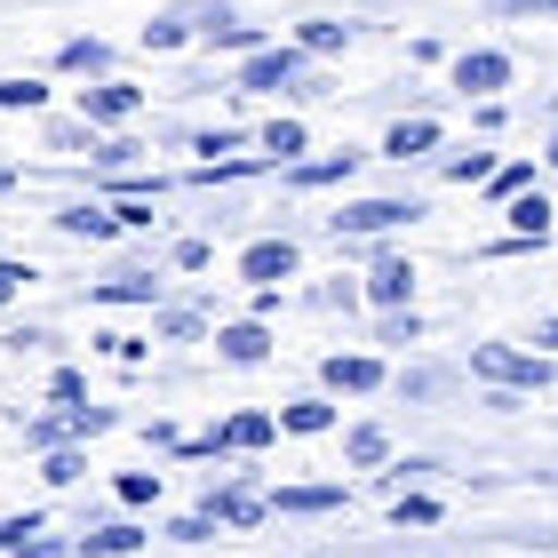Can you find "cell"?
Segmentation results:
<instances>
[{
    "mask_svg": "<svg viewBox=\"0 0 558 558\" xmlns=\"http://www.w3.org/2000/svg\"><path fill=\"white\" fill-rule=\"evenodd\" d=\"M502 216H511V240H550V199L543 192H511V199H502Z\"/></svg>",
    "mask_w": 558,
    "mask_h": 558,
    "instance_id": "7c38bea8",
    "label": "cell"
},
{
    "mask_svg": "<svg viewBox=\"0 0 558 558\" xmlns=\"http://www.w3.org/2000/svg\"><path fill=\"white\" fill-rule=\"evenodd\" d=\"M384 454H391V439H384V430H375V423H360V430H351V439H343V463H351V471H375V463H384Z\"/></svg>",
    "mask_w": 558,
    "mask_h": 558,
    "instance_id": "603a6c76",
    "label": "cell"
},
{
    "mask_svg": "<svg viewBox=\"0 0 558 558\" xmlns=\"http://www.w3.org/2000/svg\"><path fill=\"white\" fill-rule=\"evenodd\" d=\"M208 256H216L208 240H184V247H175V271H208Z\"/></svg>",
    "mask_w": 558,
    "mask_h": 558,
    "instance_id": "74e56055",
    "label": "cell"
},
{
    "mask_svg": "<svg viewBox=\"0 0 558 558\" xmlns=\"http://www.w3.org/2000/svg\"><path fill=\"white\" fill-rule=\"evenodd\" d=\"M81 550H88V558H136V550H144V526H129V519H120V526H88Z\"/></svg>",
    "mask_w": 558,
    "mask_h": 558,
    "instance_id": "5bb4252c",
    "label": "cell"
},
{
    "mask_svg": "<svg viewBox=\"0 0 558 558\" xmlns=\"http://www.w3.org/2000/svg\"><path fill=\"white\" fill-rule=\"evenodd\" d=\"M415 336H423L415 303H399V312H384V343H415Z\"/></svg>",
    "mask_w": 558,
    "mask_h": 558,
    "instance_id": "f1b7e54d",
    "label": "cell"
},
{
    "mask_svg": "<svg viewBox=\"0 0 558 558\" xmlns=\"http://www.w3.org/2000/svg\"><path fill=\"white\" fill-rule=\"evenodd\" d=\"M160 495V471H120V502H151Z\"/></svg>",
    "mask_w": 558,
    "mask_h": 558,
    "instance_id": "836d02e7",
    "label": "cell"
},
{
    "mask_svg": "<svg viewBox=\"0 0 558 558\" xmlns=\"http://www.w3.org/2000/svg\"><path fill=\"white\" fill-rule=\"evenodd\" d=\"M550 168H558V136H550Z\"/></svg>",
    "mask_w": 558,
    "mask_h": 558,
    "instance_id": "7bdbcfd3",
    "label": "cell"
},
{
    "mask_svg": "<svg viewBox=\"0 0 558 558\" xmlns=\"http://www.w3.org/2000/svg\"><path fill=\"white\" fill-rule=\"evenodd\" d=\"M271 430H279V415H256V408H247V415L223 423L208 447H216V454H256V447H271Z\"/></svg>",
    "mask_w": 558,
    "mask_h": 558,
    "instance_id": "30bf717a",
    "label": "cell"
},
{
    "mask_svg": "<svg viewBox=\"0 0 558 558\" xmlns=\"http://www.w3.org/2000/svg\"><path fill=\"white\" fill-rule=\"evenodd\" d=\"M96 303H160V279L151 271H112V279H96Z\"/></svg>",
    "mask_w": 558,
    "mask_h": 558,
    "instance_id": "2e32d148",
    "label": "cell"
},
{
    "mask_svg": "<svg viewBox=\"0 0 558 558\" xmlns=\"http://www.w3.org/2000/svg\"><path fill=\"white\" fill-rule=\"evenodd\" d=\"M454 88H463V96L511 88V57H502V48H471V57H454Z\"/></svg>",
    "mask_w": 558,
    "mask_h": 558,
    "instance_id": "5b68a950",
    "label": "cell"
},
{
    "mask_svg": "<svg viewBox=\"0 0 558 558\" xmlns=\"http://www.w3.org/2000/svg\"><path fill=\"white\" fill-rule=\"evenodd\" d=\"M48 391H57L64 408H81V399H88V384H81V375H72V367H57V375H48Z\"/></svg>",
    "mask_w": 558,
    "mask_h": 558,
    "instance_id": "e575fe53",
    "label": "cell"
},
{
    "mask_svg": "<svg viewBox=\"0 0 558 558\" xmlns=\"http://www.w3.org/2000/svg\"><path fill=\"white\" fill-rule=\"evenodd\" d=\"M192 40V24L184 16H160V24H144V48H184Z\"/></svg>",
    "mask_w": 558,
    "mask_h": 558,
    "instance_id": "4316f807",
    "label": "cell"
},
{
    "mask_svg": "<svg viewBox=\"0 0 558 558\" xmlns=\"http://www.w3.org/2000/svg\"><path fill=\"white\" fill-rule=\"evenodd\" d=\"M57 72H88V81H105V72H112V48L96 40V33H88V40H64V48H57Z\"/></svg>",
    "mask_w": 558,
    "mask_h": 558,
    "instance_id": "9a60e30c",
    "label": "cell"
},
{
    "mask_svg": "<svg viewBox=\"0 0 558 558\" xmlns=\"http://www.w3.org/2000/svg\"><path fill=\"white\" fill-rule=\"evenodd\" d=\"M415 216H423V199H351V208H336V240H384Z\"/></svg>",
    "mask_w": 558,
    "mask_h": 558,
    "instance_id": "3957f363",
    "label": "cell"
},
{
    "mask_svg": "<svg viewBox=\"0 0 558 558\" xmlns=\"http://www.w3.org/2000/svg\"><path fill=\"white\" fill-rule=\"evenodd\" d=\"M264 151H271L279 168H288L295 151H303V120H271V129H264Z\"/></svg>",
    "mask_w": 558,
    "mask_h": 558,
    "instance_id": "d4e9b609",
    "label": "cell"
},
{
    "mask_svg": "<svg viewBox=\"0 0 558 558\" xmlns=\"http://www.w3.org/2000/svg\"><path fill=\"white\" fill-rule=\"evenodd\" d=\"M295 264H303V247H295V240H256V247L240 256V271L256 279V288H279V279H295Z\"/></svg>",
    "mask_w": 558,
    "mask_h": 558,
    "instance_id": "52a82bcc",
    "label": "cell"
},
{
    "mask_svg": "<svg viewBox=\"0 0 558 558\" xmlns=\"http://www.w3.org/2000/svg\"><path fill=\"white\" fill-rule=\"evenodd\" d=\"M24 279H33V264H16V256H0V312L24 295Z\"/></svg>",
    "mask_w": 558,
    "mask_h": 558,
    "instance_id": "d6a6232c",
    "label": "cell"
},
{
    "mask_svg": "<svg viewBox=\"0 0 558 558\" xmlns=\"http://www.w3.org/2000/svg\"><path fill=\"white\" fill-rule=\"evenodd\" d=\"M168 535H175V543H208V535H216V519H208V511H199V519H175Z\"/></svg>",
    "mask_w": 558,
    "mask_h": 558,
    "instance_id": "8d00e7d4",
    "label": "cell"
},
{
    "mask_svg": "<svg viewBox=\"0 0 558 558\" xmlns=\"http://www.w3.org/2000/svg\"><path fill=\"white\" fill-rule=\"evenodd\" d=\"M208 519H223V526H256V519H264V495H256V487H223Z\"/></svg>",
    "mask_w": 558,
    "mask_h": 558,
    "instance_id": "44dd1931",
    "label": "cell"
},
{
    "mask_svg": "<svg viewBox=\"0 0 558 558\" xmlns=\"http://www.w3.org/2000/svg\"><path fill=\"white\" fill-rule=\"evenodd\" d=\"M319 57H303L295 40H264L256 57L240 64V88H256V96H319Z\"/></svg>",
    "mask_w": 558,
    "mask_h": 558,
    "instance_id": "6da1fadb",
    "label": "cell"
},
{
    "mask_svg": "<svg viewBox=\"0 0 558 558\" xmlns=\"http://www.w3.org/2000/svg\"><path fill=\"white\" fill-rule=\"evenodd\" d=\"M0 192H16V175H9V168H0Z\"/></svg>",
    "mask_w": 558,
    "mask_h": 558,
    "instance_id": "b9f144b4",
    "label": "cell"
},
{
    "mask_svg": "<svg viewBox=\"0 0 558 558\" xmlns=\"http://www.w3.org/2000/svg\"><path fill=\"white\" fill-rule=\"evenodd\" d=\"M535 343H543V360H550V351H558V319H543V327H535Z\"/></svg>",
    "mask_w": 558,
    "mask_h": 558,
    "instance_id": "60d3db41",
    "label": "cell"
},
{
    "mask_svg": "<svg viewBox=\"0 0 558 558\" xmlns=\"http://www.w3.org/2000/svg\"><path fill=\"white\" fill-rule=\"evenodd\" d=\"M487 151H463V160H447V184H487Z\"/></svg>",
    "mask_w": 558,
    "mask_h": 558,
    "instance_id": "4dcf8cb0",
    "label": "cell"
},
{
    "mask_svg": "<svg viewBox=\"0 0 558 558\" xmlns=\"http://www.w3.org/2000/svg\"><path fill=\"white\" fill-rule=\"evenodd\" d=\"M136 105H144V88H129V81H96V88H81V120H88V129H129Z\"/></svg>",
    "mask_w": 558,
    "mask_h": 558,
    "instance_id": "277c9868",
    "label": "cell"
},
{
    "mask_svg": "<svg viewBox=\"0 0 558 558\" xmlns=\"http://www.w3.org/2000/svg\"><path fill=\"white\" fill-rule=\"evenodd\" d=\"M40 96H48L40 81H0V112H33Z\"/></svg>",
    "mask_w": 558,
    "mask_h": 558,
    "instance_id": "83f0119b",
    "label": "cell"
},
{
    "mask_svg": "<svg viewBox=\"0 0 558 558\" xmlns=\"http://www.w3.org/2000/svg\"><path fill=\"white\" fill-rule=\"evenodd\" d=\"M16 558H72V543H64V535H40V526H33V535L16 543Z\"/></svg>",
    "mask_w": 558,
    "mask_h": 558,
    "instance_id": "1f68e13d",
    "label": "cell"
},
{
    "mask_svg": "<svg viewBox=\"0 0 558 558\" xmlns=\"http://www.w3.org/2000/svg\"><path fill=\"white\" fill-rule=\"evenodd\" d=\"M33 526H40V519H33V511H24V519H0V550H16V543H24V535H33Z\"/></svg>",
    "mask_w": 558,
    "mask_h": 558,
    "instance_id": "ab89813d",
    "label": "cell"
},
{
    "mask_svg": "<svg viewBox=\"0 0 558 558\" xmlns=\"http://www.w3.org/2000/svg\"><path fill=\"white\" fill-rule=\"evenodd\" d=\"M447 391H454L447 367H408V375H399V399H447Z\"/></svg>",
    "mask_w": 558,
    "mask_h": 558,
    "instance_id": "cb8c5ba5",
    "label": "cell"
},
{
    "mask_svg": "<svg viewBox=\"0 0 558 558\" xmlns=\"http://www.w3.org/2000/svg\"><path fill=\"white\" fill-rule=\"evenodd\" d=\"M430 144H439V120H399V129L384 136V151H391V160H423Z\"/></svg>",
    "mask_w": 558,
    "mask_h": 558,
    "instance_id": "ac0fdd59",
    "label": "cell"
},
{
    "mask_svg": "<svg viewBox=\"0 0 558 558\" xmlns=\"http://www.w3.org/2000/svg\"><path fill=\"white\" fill-rule=\"evenodd\" d=\"M279 430H303V439H312V430H336V408H327V399H288Z\"/></svg>",
    "mask_w": 558,
    "mask_h": 558,
    "instance_id": "ffe728a7",
    "label": "cell"
},
{
    "mask_svg": "<svg viewBox=\"0 0 558 558\" xmlns=\"http://www.w3.org/2000/svg\"><path fill=\"white\" fill-rule=\"evenodd\" d=\"M319 375H327V391H343V399L384 391V360H367V351H336V360H327Z\"/></svg>",
    "mask_w": 558,
    "mask_h": 558,
    "instance_id": "8992f818",
    "label": "cell"
},
{
    "mask_svg": "<svg viewBox=\"0 0 558 558\" xmlns=\"http://www.w3.org/2000/svg\"><path fill=\"white\" fill-rule=\"evenodd\" d=\"M199 33H208L216 48H240V57H256V48H264V33H256V24H240V16H208V24H199Z\"/></svg>",
    "mask_w": 558,
    "mask_h": 558,
    "instance_id": "d6986e66",
    "label": "cell"
},
{
    "mask_svg": "<svg viewBox=\"0 0 558 558\" xmlns=\"http://www.w3.org/2000/svg\"><path fill=\"white\" fill-rule=\"evenodd\" d=\"M502 16H558V0H495Z\"/></svg>",
    "mask_w": 558,
    "mask_h": 558,
    "instance_id": "f35d334b",
    "label": "cell"
},
{
    "mask_svg": "<svg viewBox=\"0 0 558 558\" xmlns=\"http://www.w3.org/2000/svg\"><path fill=\"white\" fill-rule=\"evenodd\" d=\"M351 168H360V151H336V160L288 168V184H303V192H327V184H351Z\"/></svg>",
    "mask_w": 558,
    "mask_h": 558,
    "instance_id": "e0dca14e",
    "label": "cell"
},
{
    "mask_svg": "<svg viewBox=\"0 0 558 558\" xmlns=\"http://www.w3.org/2000/svg\"><path fill=\"white\" fill-rule=\"evenodd\" d=\"M216 351L232 367H256V360H271V327L264 319H232V327H216Z\"/></svg>",
    "mask_w": 558,
    "mask_h": 558,
    "instance_id": "ba28073f",
    "label": "cell"
},
{
    "mask_svg": "<svg viewBox=\"0 0 558 558\" xmlns=\"http://www.w3.org/2000/svg\"><path fill=\"white\" fill-rule=\"evenodd\" d=\"M367 295L384 303V312L415 303V264H408V256H375V271H367Z\"/></svg>",
    "mask_w": 558,
    "mask_h": 558,
    "instance_id": "9c48e42d",
    "label": "cell"
},
{
    "mask_svg": "<svg viewBox=\"0 0 558 558\" xmlns=\"http://www.w3.org/2000/svg\"><path fill=\"white\" fill-rule=\"evenodd\" d=\"M471 375H478V384H495V391H543L550 384V360H543V351H511V343H478L471 351Z\"/></svg>",
    "mask_w": 558,
    "mask_h": 558,
    "instance_id": "7a4b0ae2",
    "label": "cell"
},
{
    "mask_svg": "<svg viewBox=\"0 0 558 558\" xmlns=\"http://www.w3.org/2000/svg\"><path fill=\"white\" fill-rule=\"evenodd\" d=\"M264 511H288V519H327V511H343V487H279Z\"/></svg>",
    "mask_w": 558,
    "mask_h": 558,
    "instance_id": "8fae6325",
    "label": "cell"
},
{
    "mask_svg": "<svg viewBox=\"0 0 558 558\" xmlns=\"http://www.w3.org/2000/svg\"><path fill=\"white\" fill-rule=\"evenodd\" d=\"M391 519H399V526H439V502H430V495H399Z\"/></svg>",
    "mask_w": 558,
    "mask_h": 558,
    "instance_id": "f546056e",
    "label": "cell"
},
{
    "mask_svg": "<svg viewBox=\"0 0 558 558\" xmlns=\"http://www.w3.org/2000/svg\"><path fill=\"white\" fill-rule=\"evenodd\" d=\"M88 463H81V454H72V447H57V454H48V478H57V487H72V478H81Z\"/></svg>",
    "mask_w": 558,
    "mask_h": 558,
    "instance_id": "d590c367",
    "label": "cell"
},
{
    "mask_svg": "<svg viewBox=\"0 0 558 558\" xmlns=\"http://www.w3.org/2000/svg\"><path fill=\"white\" fill-rule=\"evenodd\" d=\"M526 184H535V168H526V160H511V168H487V192H495V199H511V192H526Z\"/></svg>",
    "mask_w": 558,
    "mask_h": 558,
    "instance_id": "484cf974",
    "label": "cell"
},
{
    "mask_svg": "<svg viewBox=\"0 0 558 558\" xmlns=\"http://www.w3.org/2000/svg\"><path fill=\"white\" fill-rule=\"evenodd\" d=\"M343 40H351V24H336V16H312V24L295 33V48H303V57H336Z\"/></svg>",
    "mask_w": 558,
    "mask_h": 558,
    "instance_id": "7402d4cb",
    "label": "cell"
},
{
    "mask_svg": "<svg viewBox=\"0 0 558 558\" xmlns=\"http://www.w3.org/2000/svg\"><path fill=\"white\" fill-rule=\"evenodd\" d=\"M57 232H72V240H112L120 216H112V208H88V199H72V208H57Z\"/></svg>",
    "mask_w": 558,
    "mask_h": 558,
    "instance_id": "4fadbf2b",
    "label": "cell"
}]
</instances>
